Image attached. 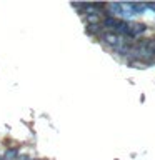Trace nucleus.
<instances>
[{
    "mask_svg": "<svg viewBox=\"0 0 155 160\" xmlns=\"http://www.w3.org/2000/svg\"><path fill=\"white\" fill-rule=\"evenodd\" d=\"M100 38H102V42H103L105 45H108V47H112V48H118L120 45L123 43L122 37H120L117 32H112V30H108V32H103Z\"/></svg>",
    "mask_w": 155,
    "mask_h": 160,
    "instance_id": "f257e3e1",
    "label": "nucleus"
},
{
    "mask_svg": "<svg viewBox=\"0 0 155 160\" xmlns=\"http://www.w3.org/2000/svg\"><path fill=\"white\" fill-rule=\"evenodd\" d=\"M83 17H85V22L88 25H97L100 23V13L98 12H83Z\"/></svg>",
    "mask_w": 155,
    "mask_h": 160,
    "instance_id": "f03ea898",
    "label": "nucleus"
},
{
    "mask_svg": "<svg viewBox=\"0 0 155 160\" xmlns=\"http://www.w3.org/2000/svg\"><path fill=\"white\" fill-rule=\"evenodd\" d=\"M0 160H3V157H0Z\"/></svg>",
    "mask_w": 155,
    "mask_h": 160,
    "instance_id": "423d86ee",
    "label": "nucleus"
},
{
    "mask_svg": "<svg viewBox=\"0 0 155 160\" xmlns=\"http://www.w3.org/2000/svg\"><path fill=\"white\" fill-rule=\"evenodd\" d=\"M17 155H18L17 148H8L7 153L3 155V160H15V158H17Z\"/></svg>",
    "mask_w": 155,
    "mask_h": 160,
    "instance_id": "39448f33",
    "label": "nucleus"
},
{
    "mask_svg": "<svg viewBox=\"0 0 155 160\" xmlns=\"http://www.w3.org/2000/svg\"><path fill=\"white\" fill-rule=\"evenodd\" d=\"M87 32H88V33H92V35H98V37H102V33H103V25H102V23L88 25Z\"/></svg>",
    "mask_w": 155,
    "mask_h": 160,
    "instance_id": "20e7f679",
    "label": "nucleus"
},
{
    "mask_svg": "<svg viewBox=\"0 0 155 160\" xmlns=\"http://www.w3.org/2000/svg\"><path fill=\"white\" fill-rule=\"evenodd\" d=\"M118 23H120V20H118V18H115V17H110V15L102 22L103 28H113V30H117Z\"/></svg>",
    "mask_w": 155,
    "mask_h": 160,
    "instance_id": "7ed1b4c3",
    "label": "nucleus"
}]
</instances>
